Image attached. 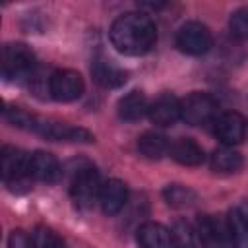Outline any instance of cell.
<instances>
[{
    "instance_id": "6da1fadb",
    "label": "cell",
    "mask_w": 248,
    "mask_h": 248,
    "mask_svg": "<svg viewBox=\"0 0 248 248\" xmlns=\"http://www.w3.org/2000/svg\"><path fill=\"white\" fill-rule=\"evenodd\" d=\"M112 46L126 56H141L157 43V27L143 12H126L118 16L108 31Z\"/></svg>"
},
{
    "instance_id": "7a4b0ae2",
    "label": "cell",
    "mask_w": 248,
    "mask_h": 248,
    "mask_svg": "<svg viewBox=\"0 0 248 248\" xmlns=\"http://www.w3.org/2000/svg\"><path fill=\"white\" fill-rule=\"evenodd\" d=\"M219 116V103L209 93L194 91L180 101V118L190 126H205Z\"/></svg>"
},
{
    "instance_id": "3957f363",
    "label": "cell",
    "mask_w": 248,
    "mask_h": 248,
    "mask_svg": "<svg viewBox=\"0 0 248 248\" xmlns=\"http://www.w3.org/2000/svg\"><path fill=\"white\" fill-rule=\"evenodd\" d=\"M35 70V54L27 45L12 43L2 50V74L6 79L29 78Z\"/></svg>"
},
{
    "instance_id": "277c9868",
    "label": "cell",
    "mask_w": 248,
    "mask_h": 248,
    "mask_svg": "<svg viewBox=\"0 0 248 248\" xmlns=\"http://www.w3.org/2000/svg\"><path fill=\"white\" fill-rule=\"evenodd\" d=\"M176 46L188 56H202L213 46V35L200 21H186L176 31Z\"/></svg>"
},
{
    "instance_id": "5b68a950",
    "label": "cell",
    "mask_w": 248,
    "mask_h": 248,
    "mask_svg": "<svg viewBox=\"0 0 248 248\" xmlns=\"http://www.w3.org/2000/svg\"><path fill=\"white\" fill-rule=\"evenodd\" d=\"M31 132L52 140V141H79V143H91L95 141V136L87 132L85 128L70 126L66 122H54V120H45L35 116L31 124Z\"/></svg>"
},
{
    "instance_id": "8992f818",
    "label": "cell",
    "mask_w": 248,
    "mask_h": 248,
    "mask_svg": "<svg viewBox=\"0 0 248 248\" xmlns=\"http://www.w3.org/2000/svg\"><path fill=\"white\" fill-rule=\"evenodd\" d=\"M101 186H103L101 176H99V172L93 167L79 169L76 172L74 180H72V186H70L72 200L76 202L78 207L89 209V207H93L95 202H99Z\"/></svg>"
},
{
    "instance_id": "52a82bcc",
    "label": "cell",
    "mask_w": 248,
    "mask_h": 248,
    "mask_svg": "<svg viewBox=\"0 0 248 248\" xmlns=\"http://www.w3.org/2000/svg\"><path fill=\"white\" fill-rule=\"evenodd\" d=\"M83 89V78L74 70H56L48 78V93L58 103H72L79 99Z\"/></svg>"
},
{
    "instance_id": "ba28073f",
    "label": "cell",
    "mask_w": 248,
    "mask_h": 248,
    "mask_svg": "<svg viewBox=\"0 0 248 248\" xmlns=\"http://www.w3.org/2000/svg\"><path fill=\"white\" fill-rule=\"evenodd\" d=\"M215 136L217 140L223 143V145H236L240 143L244 138H246V130H248V124L244 120L242 114L234 112V110H229V112H221L217 118H215Z\"/></svg>"
},
{
    "instance_id": "9c48e42d",
    "label": "cell",
    "mask_w": 248,
    "mask_h": 248,
    "mask_svg": "<svg viewBox=\"0 0 248 248\" xmlns=\"http://www.w3.org/2000/svg\"><path fill=\"white\" fill-rule=\"evenodd\" d=\"M31 155L19 147L6 145L2 149V178L6 184H17L29 176Z\"/></svg>"
},
{
    "instance_id": "30bf717a",
    "label": "cell",
    "mask_w": 248,
    "mask_h": 248,
    "mask_svg": "<svg viewBox=\"0 0 248 248\" xmlns=\"http://www.w3.org/2000/svg\"><path fill=\"white\" fill-rule=\"evenodd\" d=\"M196 236L202 248H232L229 232L211 215H200L196 221Z\"/></svg>"
},
{
    "instance_id": "8fae6325",
    "label": "cell",
    "mask_w": 248,
    "mask_h": 248,
    "mask_svg": "<svg viewBox=\"0 0 248 248\" xmlns=\"http://www.w3.org/2000/svg\"><path fill=\"white\" fill-rule=\"evenodd\" d=\"M128 202V186L118 178H108L101 186L99 194V205L105 215H116L122 211V207Z\"/></svg>"
},
{
    "instance_id": "7c38bea8",
    "label": "cell",
    "mask_w": 248,
    "mask_h": 248,
    "mask_svg": "<svg viewBox=\"0 0 248 248\" xmlns=\"http://www.w3.org/2000/svg\"><path fill=\"white\" fill-rule=\"evenodd\" d=\"M147 116L151 118L153 124L157 126H172L180 120V99H176L170 93H163L159 95L151 105H149V112Z\"/></svg>"
},
{
    "instance_id": "4fadbf2b",
    "label": "cell",
    "mask_w": 248,
    "mask_h": 248,
    "mask_svg": "<svg viewBox=\"0 0 248 248\" xmlns=\"http://www.w3.org/2000/svg\"><path fill=\"white\" fill-rule=\"evenodd\" d=\"M91 74H93V79L105 89H116V87L124 85L128 79V72L105 56H97L93 60Z\"/></svg>"
},
{
    "instance_id": "5bb4252c",
    "label": "cell",
    "mask_w": 248,
    "mask_h": 248,
    "mask_svg": "<svg viewBox=\"0 0 248 248\" xmlns=\"http://www.w3.org/2000/svg\"><path fill=\"white\" fill-rule=\"evenodd\" d=\"M29 176H33L41 182H56L62 176V169H60L58 159L48 151H35L31 155Z\"/></svg>"
},
{
    "instance_id": "9a60e30c",
    "label": "cell",
    "mask_w": 248,
    "mask_h": 248,
    "mask_svg": "<svg viewBox=\"0 0 248 248\" xmlns=\"http://www.w3.org/2000/svg\"><path fill=\"white\" fill-rule=\"evenodd\" d=\"M136 240L140 248H172V236L167 227L155 221H147L140 225L136 232Z\"/></svg>"
},
{
    "instance_id": "2e32d148",
    "label": "cell",
    "mask_w": 248,
    "mask_h": 248,
    "mask_svg": "<svg viewBox=\"0 0 248 248\" xmlns=\"http://www.w3.org/2000/svg\"><path fill=\"white\" fill-rule=\"evenodd\" d=\"M169 155L184 167H198L205 159L202 145L198 141H194L192 138H178L176 141H172Z\"/></svg>"
},
{
    "instance_id": "e0dca14e",
    "label": "cell",
    "mask_w": 248,
    "mask_h": 248,
    "mask_svg": "<svg viewBox=\"0 0 248 248\" xmlns=\"http://www.w3.org/2000/svg\"><path fill=\"white\" fill-rule=\"evenodd\" d=\"M149 101L141 91H130L118 99V116L126 122H136L149 112Z\"/></svg>"
},
{
    "instance_id": "ac0fdd59",
    "label": "cell",
    "mask_w": 248,
    "mask_h": 248,
    "mask_svg": "<svg viewBox=\"0 0 248 248\" xmlns=\"http://www.w3.org/2000/svg\"><path fill=\"white\" fill-rule=\"evenodd\" d=\"M209 167H211V170L221 172V174L236 172V170L242 167V155H240L236 149L229 147V145L217 147V149H213V153L209 155Z\"/></svg>"
},
{
    "instance_id": "d6986e66",
    "label": "cell",
    "mask_w": 248,
    "mask_h": 248,
    "mask_svg": "<svg viewBox=\"0 0 248 248\" xmlns=\"http://www.w3.org/2000/svg\"><path fill=\"white\" fill-rule=\"evenodd\" d=\"M227 232H229L231 244H234V248H248V215L242 209L232 207L229 211Z\"/></svg>"
},
{
    "instance_id": "ffe728a7",
    "label": "cell",
    "mask_w": 248,
    "mask_h": 248,
    "mask_svg": "<svg viewBox=\"0 0 248 248\" xmlns=\"http://www.w3.org/2000/svg\"><path fill=\"white\" fill-rule=\"evenodd\" d=\"M170 149L169 140L163 134H155V132H145L138 138V151L151 161L161 159L163 155H167Z\"/></svg>"
},
{
    "instance_id": "44dd1931",
    "label": "cell",
    "mask_w": 248,
    "mask_h": 248,
    "mask_svg": "<svg viewBox=\"0 0 248 248\" xmlns=\"http://www.w3.org/2000/svg\"><path fill=\"white\" fill-rule=\"evenodd\" d=\"M163 198L174 209H186V207L194 205L196 200H198L196 192L190 186H184V184H169L163 190Z\"/></svg>"
},
{
    "instance_id": "7402d4cb",
    "label": "cell",
    "mask_w": 248,
    "mask_h": 248,
    "mask_svg": "<svg viewBox=\"0 0 248 248\" xmlns=\"http://www.w3.org/2000/svg\"><path fill=\"white\" fill-rule=\"evenodd\" d=\"M170 236H172V248H198L194 229L190 227V223L182 219L172 225Z\"/></svg>"
},
{
    "instance_id": "603a6c76",
    "label": "cell",
    "mask_w": 248,
    "mask_h": 248,
    "mask_svg": "<svg viewBox=\"0 0 248 248\" xmlns=\"http://www.w3.org/2000/svg\"><path fill=\"white\" fill-rule=\"evenodd\" d=\"M31 248H66V244L52 229L37 227L31 234Z\"/></svg>"
},
{
    "instance_id": "cb8c5ba5",
    "label": "cell",
    "mask_w": 248,
    "mask_h": 248,
    "mask_svg": "<svg viewBox=\"0 0 248 248\" xmlns=\"http://www.w3.org/2000/svg\"><path fill=\"white\" fill-rule=\"evenodd\" d=\"M229 31L240 41H248V6L234 10L229 17Z\"/></svg>"
},
{
    "instance_id": "d4e9b609",
    "label": "cell",
    "mask_w": 248,
    "mask_h": 248,
    "mask_svg": "<svg viewBox=\"0 0 248 248\" xmlns=\"http://www.w3.org/2000/svg\"><path fill=\"white\" fill-rule=\"evenodd\" d=\"M8 248H31V238L23 231H12L8 236Z\"/></svg>"
}]
</instances>
